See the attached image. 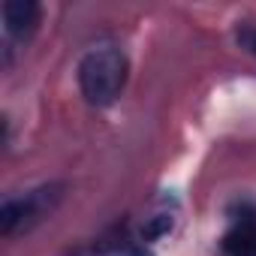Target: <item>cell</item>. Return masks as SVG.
Returning <instances> with one entry per match:
<instances>
[{
    "label": "cell",
    "mask_w": 256,
    "mask_h": 256,
    "mask_svg": "<svg viewBox=\"0 0 256 256\" xmlns=\"http://www.w3.org/2000/svg\"><path fill=\"white\" fill-rule=\"evenodd\" d=\"M0 16H4V30L10 36L24 40L28 34H34L40 22V4H34V0H6Z\"/></svg>",
    "instance_id": "cell-3"
},
{
    "label": "cell",
    "mask_w": 256,
    "mask_h": 256,
    "mask_svg": "<svg viewBox=\"0 0 256 256\" xmlns=\"http://www.w3.org/2000/svg\"><path fill=\"white\" fill-rule=\"evenodd\" d=\"M253 52H256V36H253Z\"/></svg>",
    "instance_id": "cell-6"
},
{
    "label": "cell",
    "mask_w": 256,
    "mask_h": 256,
    "mask_svg": "<svg viewBox=\"0 0 256 256\" xmlns=\"http://www.w3.org/2000/svg\"><path fill=\"white\" fill-rule=\"evenodd\" d=\"M126 54L114 46L90 48L78 64V88L90 106H112L126 84Z\"/></svg>",
    "instance_id": "cell-1"
},
{
    "label": "cell",
    "mask_w": 256,
    "mask_h": 256,
    "mask_svg": "<svg viewBox=\"0 0 256 256\" xmlns=\"http://www.w3.org/2000/svg\"><path fill=\"white\" fill-rule=\"evenodd\" d=\"M220 247H223V256H256V226L250 220L235 223L223 235Z\"/></svg>",
    "instance_id": "cell-4"
},
{
    "label": "cell",
    "mask_w": 256,
    "mask_h": 256,
    "mask_svg": "<svg viewBox=\"0 0 256 256\" xmlns=\"http://www.w3.org/2000/svg\"><path fill=\"white\" fill-rule=\"evenodd\" d=\"M169 229H172V217H169V214H157V217H151V220L142 226V238H145V241H154V238L166 235Z\"/></svg>",
    "instance_id": "cell-5"
},
{
    "label": "cell",
    "mask_w": 256,
    "mask_h": 256,
    "mask_svg": "<svg viewBox=\"0 0 256 256\" xmlns=\"http://www.w3.org/2000/svg\"><path fill=\"white\" fill-rule=\"evenodd\" d=\"M64 199V187L60 184H52V187H40L22 199H6L4 208H0V232L4 235H12L18 226H30L36 220H42L46 214L54 211V205Z\"/></svg>",
    "instance_id": "cell-2"
}]
</instances>
